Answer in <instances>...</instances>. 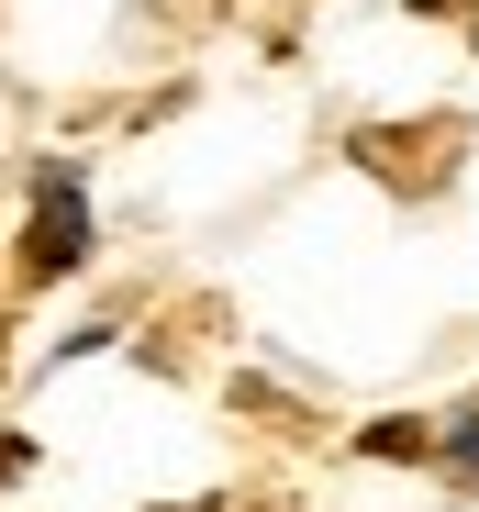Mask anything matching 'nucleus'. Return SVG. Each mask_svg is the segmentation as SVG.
<instances>
[{
	"label": "nucleus",
	"mask_w": 479,
	"mask_h": 512,
	"mask_svg": "<svg viewBox=\"0 0 479 512\" xmlns=\"http://www.w3.org/2000/svg\"><path fill=\"white\" fill-rule=\"evenodd\" d=\"M78 245H90V201H78V179H45V212H34V268H78Z\"/></svg>",
	"instance_id": "nucleus-1"
},
{
	"label": "nucleus",
	"mask_w": 479,
	"mask_h": 512,
	"mask_svg": "<svg viewBox=\"0 0 479 512\" xmlns=\"http://www.w3.org/2000/svg\"><path fill=\"white\" fill-rule=\"evenodd\" d=\"M457 468H479V412H468V423H457Z\"/></svg>",
	"instance_id": "nucleus-2"
},
{
	"label": "nucleus",
	"mask_w": 479,
	"mask_h": 512,
	"mask_svg": "<svg viewBox=\"0 0 479 512\" xmlns=\"http://www.w3.org/2000/svg\"><path fill=\"white\" fill-rule=\"evenodd\" d=\"M190 512H201V501H190Z\"/></svg>",
	"instance_id": "nucleus-3"
}]
</instances>
